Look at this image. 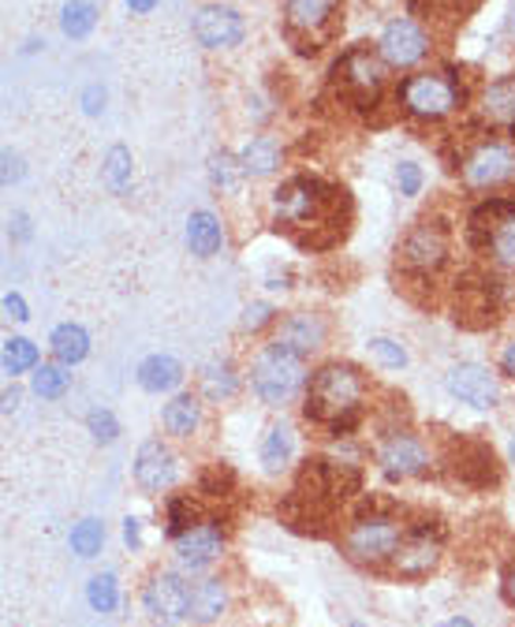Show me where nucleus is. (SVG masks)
I'll return each instance as SVG.
<instances>
[{"mask_svg":"<svg viewBox=\"0 0 515 627\" xmlns=\"http://www.w3.org/2000/svg\"><path fill=\"white\" fill-rule=\"evenodd\" d=\"M347 213V190L318 176H292L273 195V217L287 229H329Z\"/></svg>","mask_w":515,"mask_h":627,"instance_id":"nucleus-1","label":"nucleus"},{"mask_svg":"<svg viewBox=\"0 0 515 627\" xmlns=\"http://www.w3.org/2000/svg\"><path fill=\"white\" fill-rule=\"evenodd\" d=\"M363 404V378L355 366L329 362L310 378L307 389V418L333 430H347Z\"/></svg>","mask_w":515,"mask_h":627,"instance_id":"nucleus-2","label":"nucleus"},{"mask_svg":"<svg viewBox=\"0 0 515 627\" xmlns=\"http://www.w3.org/2000/svg\"><path fill=\"white\" fill-rule=\"evenodd\" d=\"M303 378H307L303 355L284 344H269L250 366V385H255L261 404L269 407H284L303 389Z\"/></svg>","mask_w":515,"mask_h":627,"instance_id":"nucleus-3","label":"nucleus"},{"mask_svg":"<svg viewBox=\"0 0 515 627\" xmlns=\"http://www.w3.org/2000/svg\"><path fill=\"white\" fill-rule=\"evenodd\" d=\"M340 30V0H287L284 34L299 52H318Z\"/></svg>","mask_w":515,"mask_h":627,"instance_id":"nucleus-4","label":"nucleus"},{"mask_svg":"<svg viewBox=\"0 0 515 627\" xmlns=\"http://www.w3.org/2000/svg\"><path fill=\"white\" fill-rule=\"evenodd\" d=\"M400 101L412 116L422 120H441L449 116L452 109L467 101L464 86L452 72H426V75H412L404 86H400Z\"/></svg>","mask_w":515,"mask_h":627,"instance_id":"nucleus-5","label":"nucleus"},{"mask_svg":"<svg viewBox=\"0 0 515 627\" xmlns=\"http://www.w3.org/2000/svg\"><path fill=\"white\" fill-rule=\"evenodd\" d=\"M385 60H381V52H370V49H363V46H355V49H347L344 57L336 60V67H333V75H336V83H340V90L347 94V98H355V101H373L381 94V86H385Z\"/></svg>","mask_w":515,"mask_h":627,"instance_id":"nucleus-6","label":"nucleus"},{"mask_svg":"<svg viewBox=\"0 0 515 627\" xmlns=\"http://www.w3.org/2000/svg\"><path fill=\"white\" fill-rule=\"evenodd\" d=\"M449 243H452L449 224H444L441 217H422V221L404 235V243H400V258H404L407 269L433 273V269H441L444 258H449Z\"/></svg>","mask_w":515,"mask_h":627,"instance_id":"nucleus-7","label":"nucleus"},{"mask_svg":"<svg viewBox=\"0 0 515 627\" xmlns=\"http://www.w3.org/2000/svg\"><path fill=\"white\" fill-rule=\"evenodd\" d=\"M404 545V534H400V522H392L385 516H370L359 519L352 530H347V553L363 564H381L389 556H396V549Z\"/></svg>","mask_w":515,"mask_h":627,"instance_id":"nucleus-8","label":"nucleus"},{"mask_svg":"<svg viewBox=\"0 0 515 627\" xmlns=\"http://www.w3.org/2000/svg\"><path fill=\"white\" fill-rule=\"evenodd\" d=\"M143 605L157 624H180L191 616V587L172 571H161L150 579V587L143 590Z\"/></svg>","mask_w":515,"mask_h":627,"instance_id":"nucleus-9","label":"nucleus"},{"mask_svg":"<svg viewBox=\"0 0 515 627\" xmlns=\"http://www.w3.org/2000/svg\"><path fill=\"white\" fill-rule=\"evenodd\" d=\"M459 172H464L467 187H475V190L496 187V183H504L515 172V153L504 143H478L475 150L464 157Z\"/></svg>","mask_w":515,"mask_h":627,"instance_id":"nucleus-10","label":"nucleus"},{"mask_svg":"<svg viewBox=\"0 0 515 627\" xmlns=\"http://www.w3.org/2000/svg\"><path fill=\"white\" fill-rule=\"evenodd\" d=\"M378 52L389 67H415L430 52V38L415 20H392L378 41Z\"/></svg>","mask_w":515,"mask_h":627,"instance_id":"nucleus-11","label":"nucleus"},{"mask_svg":"<svg viewBox=\"0 0 515 627\" xmlns=\"http://www.w3.org/2000/svg\"><path fill=\"white\" fill-rule=\"evenodd\" d=\"M449 392L467 407H478V411H490L501 399V389H496V378L486 366L475 362H459L449 370Z\"/></svg>","mask_w":515,"mask_h":627,"instance_id":"nucleus-12","label":"nucleus"},{"mask_svg":"<svg viewBox=\"0 0 515 627\" xmlns=\"http://www.w3.org/2000/svg\"><path fill=\"white\" fill-rule=\"evenodd\" d=\"M195 38L206 49H232L243 41V20L229 4H206L195 15Z\"/></svg>","mask_w":515,"mask_h":627,"instance_id":"nucleus-13","label":"nucleus"},{"mask_svg":"<svg viewBox=\"0 0 515 627\" xmlns=\"http://www.w3.org/2000/svg\"><path fill=\"white\" fill-rule=\"evenodd\" d=\"M378 464L389 478H412L430 467V456L412 433H392V438L378 448Z\"/></svg>","mask_w":515,"mask_h":627,"instance_id":"nucleus-14","label":"nucleus"},{"mask_svg":"<svg viewBox=\"0 0 515 627\" xmlns=\"http://www.w3.org/2000/svg\"><path fill=\"white\" fill-rule=\"evenodd\" d=\"M135 478H138V485L150 493L169 490V485L176 482V456H172L161 441H146L135 459Z\"/></svg>","mask_w":515,"mask_h":627,"instance_id":"nucleus-15","label":"nucleus"},{"mask_svg":"<svg viewBox=\"0 0 515 627\" xmlns=\"http://www.w3.org/2000/svg\"><path fill=\"white\" fill-rule=\"evenodd\" d=\"M221 530L209 527V522H203V527H191L183 530V534L176 538V553H180V564L191 571L206 568V564H213L217 556H221Z\"/></svg>","mask_w":515,"mask_h":627,"instance_id":"nucleus-16","label":"nucleus"},{"mask_svg":"<svg viewBox=\"0 0 515 627\" xmlns=\"http://www.w3.org/2000/svg\"><path fill=\"white\" fill-rule=\"evenodd\" d=\"M438 561H441V542L426 534V530H418V534H412L404 545L396 549V571L400 575H426V571L438 568Z\"/></svg>","mask_w":515,"mask_h":627,"instance_id":"nucleus-17","label":"nucleus"},{"mask_svg":"<svg viewBox=\"0 0 515 627\" xmlns=\"http://www.w3.org/2000/svg\"><path fill=\"white\" fill-rule=\"evenodd\" d=\"M482 116L490 124L515 127V75H501L486 86L482 94Z\"/></svg>","mask_w":515,"mask_h":627,"instance_id":"nucleus-18","label":"nucleus"},{"mask_svg":"<svg viewBox=\"0 0 515 627\" xmlns=\"http://www.w3.org/2000/svg\"><path fill=\"white\" fill-rule=\"evenodd\" d=\"M221 243H224V232L213 213L198 209V213L187 217V247L195 250L198 258H213L217 250H221Z\"/></svg>","mask_w":515,"mask_h":627,"instance_id":"nucleus-19","label":"nucleus"},{"mask_svg":"<svg viewBox=\"0 0 515 627\" xmlns=\"http://www.w3.org/2000/svg\"><path fill=\"white\" fill-rule=\"evenodd\" d=\"M321 336H326V329H321L318 318H310V314H292V318H287L284 325H281V340H277V344H284V347H292V352L307 355V352H314V347L321 344Z\"/></svg>","mask_w":515,"mask_h":627,"instance_id":"nucleus-20","label":"nucleus"},{"mask_svg":"<svg viewBox=\"0 0 515 627\" xmlns=\"http://www.w3.org/2000/svg\"><path fill=\"white\" fill-rule=\"evenodd\" d=\"M183 381V366L172 355H150L138 366V385L146 392H169Z\"/></svg>","mask_w":515,"mask_h":627,"instance_id":"nucleus-21","label":"nucleus"},{"mask_svg":"<svg viewBox=\"0 0 515 627\" xmlns=\"http://www.w3.org/2000/svg\"><path fill=\"white\" fill-rule=\"evenodd\" d=\"M240 164L247 176H269V172L281 169V146H277L269 135L250 138V143L240 150Z\"/></svg>","mask_w":515,"mask_h":627,"instance_id":"nucleus-22","label":"nucleus"},{"mask_svg":"<svg viewBox=\"0 0 515 627\" xmlns=\"http://www.w3.org/2000/svg\"><path fill=\"white\" fill-rule=\"evenodd\" d=\"M52 355H57L60 366H75L83 362L86 355H90V336H86L83 325H75V321H68V325H60L57 333H52Z\"/></svg>","mask_w":515,"mask_h":627,"instance_id":"nucleus-23","label":"nucleus"},{"mask_svg":"<svg viewBox=\"0 0 515 627\" xmlns=\"http://www.w3.org/2000/svg\"><path fill=\"white\" fill-rule=\"evenodd\" d=\"M224 605H229V594H224V587L217 579H203L191 587V616L198 624L217 620L224 613Z\"/></svg>","mask_w":515,"mask_h":627,"instance_id":"nucleus-24","label":"nucleus"},{"mask_svg":"<svg viewBox=\"0 0 515 627\" xmlns=\"http://www.w3.org/2000/svg\"><path fill=\"white\" fill-rule=\"evenodd\" d=\"M198 418H203V411H198V399L183 392V396L164 404L161 422H164V430H169L172 438H191V433L198 430Z\"/></svg>","mask_w":515,"mask_h":627,"instance_id":"nucleus-25","label":"nucleus"},{"mask_svg":"<svg viewBox=\"0 0 515 627\" xmlns=\"http://www.w3.org/2000/svg\"><path fill=\"white\" fill-rule=\"evenodd\" d=\"M292 452H295V438H292V426H273L261 441V467L269 475H281V470L292 464Z\"/></svg>","mask_w":515,"mask_h":627,"instance_id":"nucleus-26","label":"nucleus"},{"mask_svg":"<svg viewBox=\"0 0 515 627\" xmlns=\"http://www.w3.org/2000/svg\"><path fill=\"white\" fill-rule=\"evenodd\" d=\"M486 250L493 255L496 266L515 269V209L490 232V239H486Z\"/></svg>","mask_w":515,"mask_h":627,"instance_id":"nucleus-27","label":"nucleus"},{"mask_svg":"<svg viewBox=\"0 0 515 627\" xmlns=\"http://www.w3.org/2000/svg\"><path fill=\"white\" fill-rule=\"evenodd\" d=\"M94 26H98V8L86 4V0H72V4H64V12H60V30H64L68 38H86Z\"/></svg>","mask_w":515,"mask_h":627,"instance_id":"nucleus-28","label":"nucleus"},{"mask_svg":"<svg viewBox=\"0 0 515 627\" xmlns=\"http://www.w3.org/2000/svg\"><path fill=\"white\" fill-rule=\"evenodd\" d=\"M105 187L112 195H124L131 187V150L127 146H112L109 157H105Z\"/></svg>","mask_w":515,"mask_h":627,"instance_id":"nucleus-29","label":"nucleus"},{"mask_svg":"<svg viewBox=\"0 0 515 627\" xmlns=\"http://www.w3.org/2000/svg\"><path fill=\"white\" fill-rule=\"evenodd\" d=\"M38 362V347L30 344L26 336H12V340H4V373H23V370H30V366Z\"/></svg>","mask_w":515,"mask_h":627,"instance_id":"nucleus-30","label":"nucleus"},{"mask_svg":"<svg viewBox=\"0 0 515 627\" xmlns=\"http://www.w3.org/2000/svg\"><path fill=\"white\" fill-rule=\"evenodd\" d=\"M68 385H72V378L64 373V366L46 362V366H38V370H34V392H38V396L60 399L68 392Z\"/></svg>","mask_w":515,"mask_h":627,"instance_id":"nucleus-31","label":"nucleus"},{"mask_svg":"<svg viewBox=\"0 0 515 627\" xmlns=\"http://www.w3.org/2000/svg\"><path fill=\"white\" fill-rule=\"evenodd\" d=\"M203 389L209 399H229L235 392V373L229 362H209L203 370Z\"/></svg>","mask_w":515,"mask_h":627,"instance_id":"nucleus-32","label":"nucleus"},{"mask_svg":"<svg viewBox=\"0 0 515 627\" xmlns=\"http://www.w3.org/2000/svg\"><path fill=\"white\" fill-rule=\"evenodd\" d=\"M101 542H105V527L101 519H83L75 522L72 530V549L78 556H98L101 553Z\"/></svg>","mask_w":515,"mask_h":627,"instance_id":"nucleus-33","label":"nucleus"},{"mask_svg":"<svg viewBox=\"0 0 515 627\" xmlns=\"http://www.w3.org/2000/svg\"><path fill=\"white\" fill-rule=\"evenodd\" d=\"M117 598H120V590H117V575H94L90 579V587H86V601H90V608H98V613H112L117 608Z\"/></svg>","mask_w":515,"mask_h":627,"instance_id":"nucleus-34","label":"nucleus"},{"mask_svg":"<svg viewBox=\"0 0 515 627\" xmlns=\"http://www.w3.org/2000/svg\"><path fill=\"white\" fill-rule=\"evenodd\" d=\"M366 347H370L373 359H378L381 366H389V370H404V366H407V352H404V344H396V340L373 336Z\"/></svg>","mask_w":515,"mask_h":627,"instance_id":"nucleus-35","label":"nucleus"},{"mask_svg":"<svg viewBox=\"0 0 515 627\" xmlns=\"http://www.w3.org/2000/svg\"><path fill=\"white\" fill-rule=\"evenodd\" d=\"M213 183L217 187H224V190H235L240 187V180L247 176V172H243V164H240V157H229V153H217L213 157Z\"/></svg>","mask_w":515,"mask_h":627,"instance_id":"nucleus-36","label":"nucleus"},{"mask_svg":"<svg viewBox=\"0 0 515 627\" xmlns=\"http://www.w3.org/2000/svg\"><path fill=\"white\" fill-rule=\"evenodd\" d=\"M191 519H195V508H191V501H183V496H172L169 501V534H183V530H191Z\"/></svg>","mask_w":515,"mask_h":627,"instance_id":"nucleus-37","label":"nucleus"},{"mask_svg":"<svg viewBox=\"0 0 515 627\" xmlns=\"http://www.w3.org/2000/svg\"><path fill=\"white\" fill-rule=\"evenodd\" d=\"M86 426H90V433H94V438H98L101 444L117 441V433H120V422L112 418V411H90Z\"/></svg>","mask_w":515,"mask_h":627,"instance_id":"nucleus-38","label":"nucleus"},{"mask_svg":"<svg viewBox=\"0 0 515 627\" xmlns=\"http://www.w3.org/2000/svg\"><path fill=\"white\" fill-rule=\"evenodd\" d=\"M396 183H400V195H418V190H422V169H418L415 161H404L396 169Z\"/></svg>","mask_w":515,"mask_h":627,"instance_id":"nucleus-39","label":"nucleus"},{"mask_svg":"<svg viewBox=\"0 0 515 627\" xmlns=\"http://www.w3.org/2000/svg\"><path fill=\"white\" fill-rule=\"evenodd\" d=\"M266 321H273V307H269V303H250V307L243 310V329H250V333L266 325Z\"/></svg>","mask_w":515,"mask_h":627,"instance_id":"nucleus-40","label":"nucleus"},{"mask_svg":"<svg viewBox=\"0 0 515 627\" xmlns=\"http://www.w3.org/2000/svg\"><path fill=\"white\" fill-rule=\"evenodd\" d=\"M4 314H8L12 321H26V318H30V314H26V303H23L20 292H8V295H4Z\"/></svg>","mask_w":515,"mask_h":627,"instance_id":"nucleus-41","label":"nucleus"},{"mask_svg":"<svg viewBox=\"0 0 515 627\" xmlns=\"http://www.w3.org/2000/svg\"><path fill=\"white\" fill-rule=\"evenodd\" d=\"M23 176V169H20V157H15L12 150L4 153V183H15Z\"/></svg>","mask_w":515,"mask_h":627,"instance_id":"nucleus-42","label":"nucleus"},{"mask_svg":"<svg viewBox=\"0 0 515 627\" xmlns=\"http://www.w3.org/2000/svg\"><path fill=\"white\" fill-rule=\"evenodd\" d=\"M124 542L138 549V519H124Z\"/></svg>","mask_w":515,"mask_h":627,"instance_id":"nucleus-43","label":"nucleus"},{"mask_svg":"<svg viewBox=\"0 0 515 627\" xmlns=\"http://www.w3.org/2000/svg\"><path fill=\"white\" fill-rule=\"evenodd\" d=\"M501 370L508 373V378H515V344H508V352L501 355Z\"/></svg>","mask_w":515,"mask_h":627,"instance_id":"nucleus-44","label":"nucleus"},{"mask_svg":"<svg viewBox=\"0 0 515 627\" xmlns=\"http://www.w3.org/2000/svg\"><path fill=\"white\" fill-rule=\"evenodd\" d=\"M127 8L135 15H146V12H154V8H157V0H127Z\"/></svg>","mask_w":515,"mask_h":627,"instance_id":"nucleus-45","label":"nucleus"},{"mask_svg":"<svg viewBox=\"0 0 515 627\" xmlns=\"http://www.w3.org/2000/svg\"><path fill=\"white\" fill-rule=\"evenodd\" d=\"M20 407V389H8L4 392V411H15Z\"/></svg>","mask_w":515,"mask_h":627,"instance_id":"nucleus-46","label":"nucleus"},{"mask_svg":"<svg viewBox=\"0 0 515 627\" xmlns=\"http://www.w3.org/2000/svg\"><path fill=\"white\" fill-rule=\"evenodd\" d=\"M98 98L105 101V94H101V90H90V94H86V112H98V109H101Z\"/></svg>","mask_w":515,"mask_h":627,"instance_id":"nucleus-47","label":"nucleus"},{"mask_svg":"<svg viewBox=\"0 0 515 627\" xmlns=\"http://www.w3.org/2000/svg\"><path fill=\"white\" fill-rule=\"evenodd\" d=\"M441 627H475V624L464 620V616H456V620H449V624H441Z\"/></svg>","mask_w":515,"mask_h":627,"instance_id":"nucleus-48","label":"nucleus"},{"mask_svg":"<svg viewBox=\"0 0 515 627\" xmlns=\"http://www.w3.org/2000/svg\"><path fill=\"white\" fill-rule=\"evenodd\" d=\"M508 598H512V601H515V571H512V575H508Z\"/></svg>","mask_w":515,"mask_h":627,"instance_id":"nucleus-49","label":"nucleus"},{"mask_svg":"<svg viewBox=\"0 0 515 627\" xmlns=\"http://www.w3.org/2000/svg\"><path fill=\"white\" fill-rule=\"evenodd\" d=\"M512 464H515V438H512Z\"/></svg>","mask_w":515,"mask_h":627,"instance_id":"nucleus-50","label":"nucleus"},{"mask_svg":"<svg viewBox=\"0 0 515 627\" xmlns=\"http://www.w3.org/2000/svg\"><path fill=\"white\" fill-rule=\"evenodd\" d=\"M355 627H363V624H355Z\"/></svg>","mask_w":515,"mask_h":627,"instance_id":"nucleus-51","label":"nucleus"}]
</instances>
